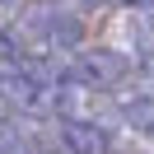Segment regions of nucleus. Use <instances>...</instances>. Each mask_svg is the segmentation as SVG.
<instances>
[{
    "instance_id": "nucleus-9",
    "label": "nucleus",
    "mask_w": 154,
    "mask_h": 154,
    "mask_svg": "<svg viewBox=\"0 0 154 154\" xmlns=\"http://www.w3.org/2000/svg\"><path fill=\"white\" fill-rule=\"evenodd\" d=\"M0 5H5V10H10V5H14V0H0Z\"/></svg>"
},
{
    "instance_id": "nucleus-5",
    "label": "nucleus",
    "mask_w": 154,
    "mask_h": 154,
    "mask_svg": "<svg viewBox=\"0 0 154 154\" xmlns=\"http://www.w3.org/2000/svg\"><path fill=\"white\" fill-rule=\"evenodd\" d=\"M126 33H131V47L140 51L145 61H154V5H135Z\"/></svg>"
},
{
    "instance_id": "nucleus-3",
    "label": "nucleus",
    "mask_w": 154,
    "mask_h": 154,
    "mask_svg": "<svg viewBox=\"0 0 154 154\" xmlns=\"http://www.w3.org/2000/svg\"><path fill=\"white\" fill-rule=\"evenodd\" d=\"M61 145H66L70 154H112L117 140L112 131H107L98 117H61Z\"/></svg>"
},
{
    "instance_id": "nucleus-4",
    "label": "nucleus",
    "mask_w": 154,
    "mask_h": 154,
    "mask_svg": "<svg viewBox=\"0 0 154 154\" xmlns=\"http://www.w3.org/2000/svg\"><path fill=\"white\" fill-rule=\"evenodd\" d=\"M117 112H122V122L131 126V131H140V135H154V94L122 98V103H117Z\"/></svg>"
},
{
    "instance_id": "nucleus-6",
    "label": "nucleus",
    "mask_w": 154,
    "mask_h": 154,
    "mask_svg": "<svg viewBox=\"0 0 154 154\" xmlns=\"http://www.w3.org/2000/svg\"><path fill=\"white\" fill-rule=\"evenodd\" d=\"M23 42H19V33H10V28H0V61H10V66H23Z\"/></svg>"
},
{
    "instance_id": "nucleus-8",
    "label": "nucleus",
    "mask_w": 154,
    "mask_h": 154,
    "mask_svg": "<svg viewBox=\"0 0 154 154\" xmlns=\"http://www.w3.org/2000/svg\"><path fill=\"white\" fill-rule=\"evenodd\" d=\"M126 5H154V0H126Z\"/></svg>"
},
{
    "instance_id": "nucleus-1",
    "label": "nucleus",
    "mask_w": 154,
    "mask_h": 154,
    "mask_svg": "<svg viewBox=\"0 0 154 154\" xmlns=\"http://www.w3.org/2000/svg\"><path fill=\"white\" fill-rule=\"evenodd\" d=\"M23 33H28L33 42H38V56H70V51H79V42H84V28H79V19L70 10H61V5H33L28 14H23Z\"/></svg>"
},
{
    "instance_id": "nucleus-2",
    "label": "nucleus",
    "mask_w": 154,
    "mask_h": 154,
    "mask_svg": "<svg viewBox=\"0 0 154 154\" xmlns=\"http://www.w3.org/2000/svg\"><path fill=\"white\" fill-rule=\"evenodd\" d=\"M70 70H75L79 79H89V84H98V89H117V84H126V79H131V61L117 56V51H107V47L79 51V56L70 61Z\"/></svg>"
},
{
    "instance_id": "nucleus-7",
    "label": "nucleus",
    "mask_w": 154,
    "mask_h": 154,
    "mask_svg": "<svg viewBox=\"0 0 154 154\" xmlns=\"http://www.w3.org/2000/svg\"><path fill=\"white\" fill-rule=\"evenodd\" d=\"M84 10H103V5H117V0H79Z\"/></svg>"
}]
</instances>
